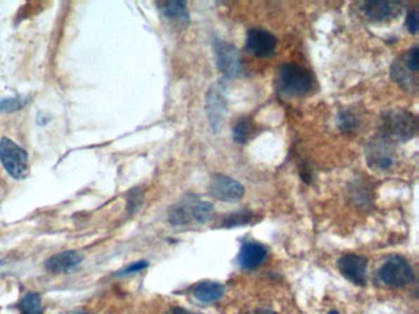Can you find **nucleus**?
Returning <instances> with one entry per match:
<instances>
[{
    "instance_id": "16",
    "label": "nucleus",
    "mask_w": 419,
    "mask_h": 314,
    "mask_svg": "<svg viewBox=\"0 0 419 314\" xmlns=\"http://www.w3.org/2000/svg\"><path fill=\"white\" fill-rule=\"evenodd\" d=\"M224 286L219 282L205 281V282H200V285L195 287L193 295L200 302L210 303V302L220 300L224 295Z\"/></svg>"
},
{
    "instance_id": "19",
    "label": "nucleus",
    "mask_w": 419,
    "mask_h": 314,
    "mask_svg": "<svg viewBox=\"0 0 419 314\" xmlns=\"http://www.w3.org/2000/svg\"><path fill=\"white\" fill-rule=\"evenodd\" d=\"M254 123L250 119H240L233 131L234 140L239 144H246L254 136Z\"/></svg>"
},
{
    "instance_id": "21",
    "label": "nucleus",
    "mask_w": 419,
    "mask_h": 314,
    "mask_svg": "<svg viewBox=\"0 0 419 314\" xmlns=\"http://www.w3.org/2000/svg\"><path fill=\"white\" fill-rule=\"evenodd\" d=\"M337 124H338V128L347 134H353L359 128V123H358L356 117L352 112L347 111V110L340 111L338 117H337Z\"/></svg>"
},
{
    "instance_id": "5",
    "label": "nucleus",
    "mask_w": 419,
    "mask_h": 314,
    "mask_svg": "<svg viewBox=\"0 0 419 314\" xmlns=\"http://www.w3.org/2000/svg\"><path fill=\"white\" fill-rule=\"evenodd\" d=\"M205 111L208 116L212 131L218 133L224 126L225 118L228 113V100H226V84L223 80L215 81L205 96Z\"/></svg>"
},
{
    "instance_id": "18",
    "label": "nucleus",
    "mask_w": 419,
    "mask_h": 314,
    "mask_svg": "<svg viewBox=\"0 0 419 314\" xmlns=\"http://www.w3.org/2000/svg\"><path fill=\"white\" fill-rule=\"evenodd\" d=\"M214 214L213 204L210 202H200L195 200L192 208H191V218H195V221L200 223H205L212 218Z\"/></svg>"
},
{
    "instance_id": "27",
    "label": "nucleus",
    "mask_w": 419,
    "mask_h": 314,
    "mask_svg": "<svg viewBox=\"0 0 419 314\" xmlns=\"http://www.w3.org/2000/svg\"><path fill=\"white\" fill-rule=\"evenodd\" d=\"M165 314H193L188 312V310H185V308H181V307H174V308H170V310L165 312Z\"/></svg>"
},
{
    "instance_id": "13",
    "label": "nucleus",
    "mask_w": 419,
    "mask_h": 314,
    "mask_svg": "<svg viewBox=\"0 0 419 314\" xmlns=\"http://www.w3.org/2000/svg\"><path fill=\"white\" fill-rule=\"evenodd\" d=\"M361 6L364 14L376 22L392 19L401 14V5L395 1H366Z\"/></svg>"
},
{
    "instance_id": "11",
    "label": "nucleus",
    "mask_w": 419,
    "mask_h": 314,
    "mask_svg": "<svg viewBox=\"0 0 419 314\" xmlns=\"http://www.w3.org/2000/svg\"><path fill=\"white\" fill-rule=\"evenodd\" d=\"M337 266L347 280L352 281L353 284L358 286L366 285L368 261L364 256H358V254H346L338 259Z\"/></svg>"
},
{
    "instance_id": "29",
    "label": "nucleus",
    "mask_w": 419,
    "mask_h": 314,
    "mask_svg": "<svg viewBox=\"0 0 419 314\" xmlns=\"http://www.w3.org/2000/svg\"><path fill=\"white\" fill-rule=\"evenodd\" d=\"M328 314H340L338 313V312H336V310H332V312H330V313Z\"/></svg>"
},
{
    "instance_id": "20",
    "label": "nucleus",
    "mask_w": 419,
    "mask_h": 314,
    "mask_svg": "<svg viewBox=\"0 0 419 314\" xmlns=\"http://www.w3.org/2000/svg\"><path fill=\"white\" fill-rule=\"evenodd\" d=\"M21 314H41L42 313V300L41 296L36 292H30L25 296L20 302Z\"/></svg>"
},
{
    "instance_id": "10",
    "label": "nucleus",
    "mask_w": 419,
    "mask_h": 314,
    "mask_svg": "<svg viewBox=\"0 0 419 314\" xmlns=\"http://www.w3.org/2000/svg\"><path fill=\"white\" fill-rule=\"evenodd\" d=\"M277 48V39L264 29H251L247 32L246 49L257 58H269Z\"/></svg>"
},
{
    "instance_id": "24",
    "label": "nucleus",
    "mask_w": 419,
    "mask_h": 314,
    "mask_svg": "<svg viewBox=\"0 0 419 314\" xmlns=\"http://www.w3.org/2000/svg\"><path fill=\"white\" fill-rule=\"evenodd\" d=\"M143 192L141 188L132 189L128 194V211L129 214H134L138 209L141 208L143 204Z\"/></svg>"
},
{
    "instance_id": "14",
    "label": "nucleus",
    "mask_w": 419,
    "mask_h": 314,
    "mask_svg": "<svg viewBox=\"0 0 419 314\" xmlns=\"http://www.w3.org/2000/svg\"><path fill=\"white\" fill-rule=\"evenodd\" d=\"M266 258H267L266 247L256 242H247L241 247V251H240V266L247 270H254L264 263Z\"/></svg>"
},
{
    "instance_id": "12",
    "label": "nucleus",
    "mask_w": 419,
    "mask_h": 314,
    "mask_svg": "<svg viewBox=\"0 0 419 314\" xmlns=\"http://www.w3.org/2000/svg\"><path fill=\"white\" fill-rule=\"evenodd\" d=\"M84 256L77 251H65L54 254L46 261L47 270L53 274H69L78 268Z\"/></svg>"
},
{
    "instance_id": "4",
    "label": "nucleus",
    "mask_w": 419,
    "mask_h": 314,
    "mask_svg": "<svg viewBox=\"0 0 419 314\" xmlns=\"http://www.w3.org/2000/svg\"><path fill=\"white\" fill-rule=\"evenodd\" d=\"M418 46H415L396 60L391 68V77L399 86L408 91H415L418 87Z\"/></svg>"
},
{
    "instance_id": "23",
    "label": "nucleus",
    "mask_w": 419,
    "mask_h": 314,
    "mask_svg": "<svg viewBox=\"0 0 419 314\" xmlns=\"http://www.w3.org/2000/svg\"><path fill=\"white\" fill-rule=\"evenodd\" d=\"M254 218V215L252 213H250V211H239V213H234L229 215V216H226L224 220V223H223V226L224 228H235V226H241V225H246V223H249L251 220Z\"/></svg>"
},
{
    "instance_id": "17",
    "label": "nucleus",
    "mask_w": 419,
    "mask_h": 314,
    "mask_svg": "<svg viewBox=\"0 0 419 314\" xmlns=\"http://www.w3.org/2000/svg\"><path fill=\"white\" fill-rule=\"evenodd\" d=\"M195 197V195H193ZM193 197H186L177 205L171 208L169 214V221L172 225H185L188 223L191 218V208L197 199Z\"/></svg>"
},
{
    "instance_id": "1",
    "label": "nucleus",
    "mask_w": 419,
    "mask_h": 314,
    "mask_svg": "<svg viewBox=\"0 0 419 314\" xmlns=\"http://www.w3.org/2000/svg\"><path fill=\"white\" fill-rule=\"evenodd\" d=\"M418 122L417 117L405 111V110H394L385 113L381 118L380 133L389 140L407 141L411 140L417 134Z\"/></svg>"
},
{
    "instance_id": "9",
    "label": "nucleus",
    "mask_w": 419,
    "mask_h": 314,
    "mask_svg": "<svg viewBox=\"0 0 419 314\" xmlns=\"http://www.w3.org/2000/svg\"><path fill=\"white\" fill-rule=\"evenodd\" d=\"M210 188L212 195L220 202L236 203L244 198L245 188L243 184L224 174H215L212 178Z\"/></svg>"
},
{
    "instance_id": "7",
    "label": "nucleus",
    "mask_w": 419,
    "mask_h": 314,
    "mask_svg": "<svg viewBox=\"0 0 419 314\" xmlns=\"http://www.w3.org/2000/svg\"><path fill=\"white\" fill-rule=\"evenodd\" d=\"M379 276L386 285L404 287L413 280V270L405 258L392 256L381 266Z\"/></svg>"
},
{
    "instance_id": "28",
    "label": "nucleus",
    "mask_w": 419,
    "mask_h": 314,
    "mask_svg": "<svg viewBox=\"0 0 419 314\" xmlns=\"http://www.w3.org/2000/svg\"><path fill=\"white\" fill-rule=\"evenodd\" d=\"M246 314H277L273 310H254L252 312H249V313Z\"/></svg>"
},
{
    "instance_id": "6",
    "label": "nucleus",
    "mask_w": 419,
    "mask_h": 314,
    "mask_svg": "<svg viewBox=\"0 0 419 314\" xmlns=\"http://www.w3.org/2000/svg\"><path fill=\"white\" fill-rule=\"evenodd\" d=\"M366 162L369 167L376 171H386L394 164L395 149L394 143L381 136H373L366 145Z\"/></svg>"
},
{
    "instance_id": "22",
    "label": "nucleus",
    "mask_w": 419,
    "mask_h": 314,
    "mask_svg": "<svg viewBox=\"0 0 419 314\" xmlns=\"http://www.w3.org/2000/svg\"><path fill=\"white\" fill-rule=\"evenodd\" d=\"M29 102V98L24 97H13V98H1L0 100V112L13 113L22 110Z\"/></svg>"
},
{
    "instance_id": "8",
    "label": "nucleus",
    "mask_w": 419,
    "mask_h": 314,
    "mask_svg": "<svg viewBox=\"0 0 419 314\" xmlns=\"http://www.w3.org/2000/svg\"><path fill=\"white\" fill-rule=\"evenodd\" d=\"M214 53L217 65L226 78H235L241 73V69H243L241 54L234 44L215 39Z\"/></svg>"
},
{
    "instance_id": "30",
    "label": "nucleus",
    "mask_w": 419,
    "mask_h": 314,
    "mask_svg": "<svg viewBox=\"0 0 419 314\" xmlns=\"http://www.w3.org/2000/svg\"><path fill=\"white\" fill-rule=\"evenodd\" d=\"M77 314H89V313H85V312H80V313H77Z\"/></svg>"
},
{
    "instance_id": "15",
    "label": "nucleus",
    "mask_w": 419,
    "mask_h": 314,
    "mask_svg": "<svg viewBox=\"0 0 419 314\" xmlns=\"http://www.w3.org/2000/svg\"><path fill=\"white\" fill-rule=\"evenodd\" d=\"M159 9L167 19L176 21L179 24L187 26L190 24V14L187 10L186 1H177V0H171V1H161L157 3Z\"/></svg>"
},
{
    "instance_id": "25",
    "label": "nucleus",
    "mask_w": 419,
    "mask_h": 314,
    "mask_svg": "<svg viewBox=\"0 0 419 314\" xmlns=\"http://www.w3.org/2000/svg\"><path fill=\"white\" fill-rule=\"evenodd\" d=\"M418 10H411L408 15H407V20H406V27L408 30V32L412 34H415L418 32Z\"/></svg>"
},
{
    "instance_id": "2",
    "label": "nucleus",
    "mask_w": 419,
    "mask_h": 314,
    "mask_svg": "<svg viewBox=\"0 0 419 314\" xmlns=\"http://www.w3.org/2000/svg\"><path fill=\"white\" fill-rule=\"evenodd\" d=\"M311 72L297 64L282 65L278 72L279 90L289 97H302L311 92L314 87Z\"/></svg>"
},
{
    "instance_id": "26",
    "label": "nucleus",
    "mask_w": 419,
    "mask_h": 314,
    "mask_svg": "<svg viewBox=\"0 0 419 314\" xmlns=\"http://www.w3.org/2000/svg\"><path fill=\"white\" fill-rule=\"evenodd\" d=\"M148 261H137V263H134V264H131V266H128L126 269H123L121 271V275H128V274H133V273H138V271L143 270V269H146L148 268Z\"/></svg>"
},
{
    "instance_id": "3",
    "label": "nucleus",
    "mask_w": 419,
    "mask_h": 314,
    "mask_svg": "<svg viewBox=\"0 0 419 314\" xmlns=\"http://www.w3.org/2000/svg\"><path fill=\"white\" fill-rule=\"evenodd\" d=\"M0 162L11 178L25 179L29 176L27 151L6 136L0 139Z\"/></svg>"
}]
</instances>
